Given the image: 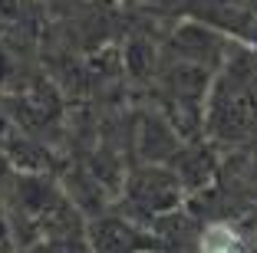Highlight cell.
Returning <instances> with one entry per match:
<instances>
[{"mask_svg": "<svg viewBox=\"0 0 257 253\" xmlns=\"http://www.w3.org/2000/svg\"><path fill=\"white\" fill-rule=\"evenodd\" d=\"M201 253H247V246H244L241 233L231 230L227 223H214L201 237Z\"/></svg>", "mask_w": 257, "mask_h": 253, "instance_id": "cell-1", "label": "cell"}]
</instances>
